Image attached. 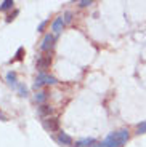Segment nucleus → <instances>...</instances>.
I'll list each match as a JSON object with an SVG mask.
<instances>
[{
  "instance_id": "nucleus-1",
  "label": "nucleus",
  "mask_w": 146,
  "mask_h": 147,
  "mask_svg": "<svg viewBox=\"0 0 146 147\" xmlns=\"http://www.w3.org/2000/svg\"><path fill=\"white\" fill-rule=\"evenodd\" d=\"M128 138H130L128 129L124 128V129H119V131L109 133L101 144H103V147H122L128 141Z\"/></svg>"
},
{
  "instance_id": "nucleus-2",
  "label": "nucleus",
  "mask_w": 146,
  "mask_h": 147,
  "mask_svg": "<svg viewBox=\"0 0 146 147\" xmlns=\"http://www.w3.org/2000/svg\"><path fill=\"white\" fill-rule=\"evenodd\" d=\"M56 78L51 77V75H48V74H39L35 78V82H34V90L40 88V86H44V85H55L56 83Z\"/></svg>"
},
{
  "instance_id": "nucleus-3",
  "label": "nucleus",
  "mask_w": 146,
  "mask_h": 147,
  "mask_svg": "<svg viewBox=\"0 0 146 147\" xmlns=\"http://www.w3.org/2000/svg\"><path fill=\"white\" fill-rule=\"evenodd\" d=\"M51 64V56L50 55H40L37 58V69L40 74H45V70L50 67Z\"/></svg>"
},
{
  "instance_id": "nucleus-4",
  "label": "nucleus",
  "mask_w": 146,
  "mask_h": 147,
  "mask_svg": "<svg viewBox=\"0 0 146 147\" xmlns=\"http://www.w3.org/2000/svg\"><path fill=\"white\" fill-rule=\"evenodd\" d=\"M55 34H45L44 40H42L40 43V50L42 51H48V50H51L53 48V45H55Z\"/></svg>"
},
{
  "instance_id": "nucleus-5",
  "label": "nucleus",
  "mask_w": 146,
  "mask_h": 147,
  "mask_svg": "<svg viewBox=\"0 0 146 147\" xmlns=\"http://www.w3.org/2000/svg\"><path fill=\"white\" fill-rule=\"evenodd\" d=\"M44 126L47 129H50V131H59V120L56 117H48L47 120L44 121Z\"/></svg>"
},
{
  "instance_id": "nucleus-6",
  "label": "nucleus",
  "mask_w": 146,
  "mask_h": 147,
  "mask_svg": "<svg viewBox=\"0 0 146 147\" xmlns=\"http://www.w3.org/2000/svg\"><path fill=\"white\" fill-rule=\"evenodd\" d=\"M96 144V141L93 138H82V139L76 141V146L74 147H93Z\"/></svg>"
},
{
  "instance_id": "nucleus-7",
  "label": "nucleus",
  "mask_w": 146,
  "mask_h": 147,
  "mask_svg": "<svg viewBox=\"0 0 146 147\" xmlns=\"http://www.w3.org/2000/svg\"><path fill=\"white\" fill-rule=\"evenodd\" d=\"M56 141H58L59 144H63V146H72V138H71L68 133L59 131V134H58V138H56Z\"/></svg>"
},
{
  "instance_id": "nucleus-8",
  "label": "nucleus",
  "mask_w": 146,
  "mask_h": 147,
  "mask_svg": "<svg viewBox=\"0 0 146 147\" xmlns=\"http://www.w3.org/2000/svg\"><path fill=\"white\" fill-rule=\"evenodd\" d=\"M63 26H64V19H63V16H59V18H56L55 21L51 22V30H53V34H59L63 30Z\"/></svg>"
},
{
  "instance_id": "nucleus-9",
  "label": "nucleus",
  "mask_w": 146,
  "mask_h": 147,
  "mask_svg": "<svg viewBox=\"0 0 146 147\" xmlns=\"http://www.w3.org/2000/svg\"><path fill=\"white\" fill-rule=\"evenodd\" d=\"M5 78H7V83L11 85L13 88H18V80H16V72H13V70H10V72H7V75H5Z\"/></svg>"
},
{
  "instance_id": "nucleus-10",
  "label": "nucleus",
  "mask_w": 146,
  "mask_h": 147,
  "mask_svg": "<svg viewBox=\"0 0 146 147\" xmlns=\"http://www.w3.org/2000/svg\"><path fill=\"white\" fill-rule=\"evenodd\" d=\"M51 107L50 106H47V104H42L40 107H39V115L40 117H50V114H51Z\"/></svg>"
},
{
  "instance_id": "nucleus-11",
  "label": "nucleus",
  "mask_w": 146,
  "mask_h": 147,
  "mask_svg": "<svg viewBox=\"0 0 146 147\" xmlns=\"http://www.w3.org/2000/svg\"><path fill=\"white\" fill-rule=\"evenodd\" d=\"M45 101H47V93H45V91H39L35 94V102L42 106V104H45Z\"/></svg>"
},
{
  "instance_id": "nucleus-12",
  "label": "nucleus",
  "mask_w": 146,
  "mask_h": 147,
  "mask_svg": "<svg viewBox=\"0 0 146 147\" xmlns=\"http://www.w3.org/2000/svg\"><path fill=\"white\" fill-rule=\"evenodd\" d=\"M13 0H5L3 3L0 5V11H7V10H11L13 8Z\"/></svg>"
},
{
  "instance_id": "nucleus-13",
  "label": "nucleus",
  "mask_w": 146,
  "mask_h": 147,
  "mask_svg": "<svg viewBox=\"0 0 146 147\" xmlns=\"http://www.w3.org/2000/svg\"><path fill=\"white\" fill-rule=\"evenodd\" d=\"M136 133H138V134H143V133H146V120L141 121V123L136 126Z\"/></svg>"
},
{
  "instance_id": "nucleus-14",
  "label": "nucleus",
  "mask_w": 146,
  "mask_h": 147,
  "mask_svg": "<svg viewBox=\"0 0 146 147\" xmlns=\"http://www.w3.org/2000/svg\"><path fill=\"white\" fill-rule=\"evenodd\" d=\"M63 19H64V24H69L72 21V13L71 11H66L64 15H63Z\"/></svg>"
},
{
  "instance_id": "nucleus-15",
  "label": "nucleus",
  "mask_w": 146,
  "mask_h": 147,
  "mask_svg": "<svg viewBox=\"0 0 146 147\" xmlns=\"http://www.w3.org/2000/svg\"><path fill=\"white\" fill-rule=\"evenodd\" d=\"M16 90L19 91V94H21V96H27V88H26V86H24L23 83H19V85H18V88H16Z\"/></svg>"
},
{
  "instance_id": "nucleus-16",
  "label": "nucleus",
  "mask_w": 146,
  "mask_h": 147,
  "mask_svg": "<svg viewBox=\"0 0 146 147\" xmlns=\"http://www.w3.org/2000/svg\"><path fill=\"white\" fill-rule=\"evenodd\" d=\"M47 24H48V21H47V19H44V21L37 26V32H44V29L47 27Z\"/></svg>"
},
{
  "instance_id": "nucleus-17",
  "label": "nucleus",
  "mask_w": 146,
  "mask_h": 147,
  "mask_svg": "<svg viewBox=\"0 0 146 147\" xmlns=\"http://www.w3.org/2000/svg\"><path fill=\"white\" fill-rule=\"evenodd\" d=\"M23 53H24V48H18V51H16V56L13 58V61H16V59H21V58H23Z\"/></svg>"
},
{
  "instance_id": "nucleus-18",
  "label": "nucleus",
  "mask_w": 146,
  "mask_h": 147,
  "mask_svg": "<svg viewBox=\"0 0 146 147\" xmlns=\"http://www.w3.org/2000/svg\"><path fill=\"white\" fill-rule=\"evenodd\" d=\"M18 13H19L18 10H15V11H13V13H11V15H10V16H8V18H7V22H11V21H13V19H15L16 16H18Z\"/></svg>"
},
{
  "instance_id": "nucleus-19",
  "label": "nucleus",
  "mask_w": 146,
  "mask_h": 147,
  "mask_svg": "<svg viewBox=\"0 0 146 147\" xmlns=\"http://www.w3.org/2000/svg\"><path fill=\"white\" fill-rule=\"evenodd\" d=\"M91 3H93L91 0H82V2H79V7L85 8V7H88V5H91Z\"/></svg>"
}]
</instances>
